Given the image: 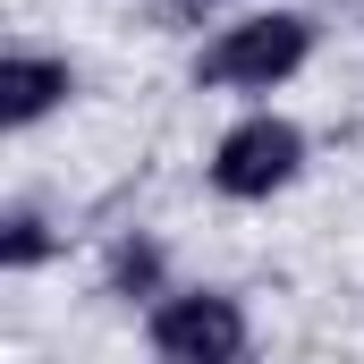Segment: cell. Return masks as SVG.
I'll use <instances>...</instances> for the list:
<instances>
[{
  "mask_svg": "<svg viewBox=\"0 0 364 364\" xmlns=\"http://www.w3.org/2000/svg\"><path fill=\"white\" fill-rule=\"evenodd\" d=\"M34 255H43V220H34V212H17V220H9V237H0V263H34Z\"/></svg>",
  "mask_w": 364,
  "mask_h": 364,
  "instance_id": "5",
  "label": "cell"
},
{
  "mask_svg": "<svg viewBox=\"0 0 364 364\" xmlns=\"http://www.w3.org/2000/svg\"><path fill=\"white\" fill-rule=\"evenodd\" d=\"M153 348L170 364H246V314L212 288H186L153 305Z\"/></svg>",
  "mask_w": 364,
  "mask_h": 364,
  "instance_id": "2",
  "label": "cell"
},
{
  "mask_svg": "<svg viewBox=\"0 0 364 364\" xmlns=\"http://www.w3.org/2000/svg\"><path fill=\"white\" fill-rule=\"evenodd\" d=\"M161 263H153V246H119V279H153Z\"/></svg>",
  "mask_w": 364,
  "mask_h": 364,
  "instance_id": "6",
  "label": "cell"
},
{
  "mask_svg": "<svg viewBox=\"0 0 364 364\" xmlns=\"http://www.w3.org/2000/svg\"><path fill=\"white\" fill-rule=\"evenodd\" d=\"M305 51H314V26H305L296 9H272V17H237V26H220V43L195 60V77H203V85L272 93L279 77L305 68Z\"/></svg>",
  "mask_w": 364,
  "mask_h": 364,
  "instance_id": "1",
  "label": "cell"
},
{
  "mask_svg": "<svg viewBox=\"0 0 364 364\" xmlns=\"http://www.w3.org/2000/svg\"><path fill=\"white\" fill-rule=\"evenodd\" d=\"M296 161H305V136L288 127V119H237L229 136H220V153H212V186L220 195H237V203H255V195H279V186L296 178Z\"/></svg>",
  "mask_w": 364,
  "mask_h": 364,
  "instance_id": "3",
  "label": "cell"
},
{
  "mask_svg": "<svg viewBox=\"0 0 364 364\" xmlns=\"http://www.w3.org/2000/svg\"><path fill=\"white\" fill-rule=\"evenodd\" d=\"M60 93H68V68H60V60H9V68H0V119H9V127H34Z\"/></svg>",
  "mask_w": 364,
  "mask_h": 364,
  "instance_id": "4",
  "label": "cell"
}]
</instances>
